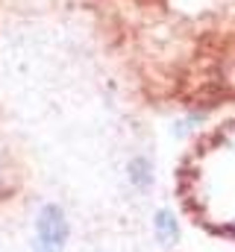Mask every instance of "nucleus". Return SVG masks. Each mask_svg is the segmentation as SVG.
<instances>
[{
  "instance_id": "f257e3e1",
  "label": "nucleus",
  "mask_w": 235,
  "mask_h": 252,
  "mask_svg": "<svg viewBox=\"0 0 235 252\" xmlns=\"http://www.w3.org/2000/svg\"><path fill=\"white\" fill-rule=\"evenodd\" d=\"M68 244V220L59 205H44L36 220V252H62Z\"/></svg>"
},
{
  "instance_id": "f03ea898",
  "label": "nucleus",
  "mask_w": 235,
  "mask_h": 252,
  "mask_svg": "<svg viewBox=\"0 0 235 252\" xmlns=\"http://www.w3.org/2000/svg\"><path fill=\"white\" fill-rule=\"evenodd\" d=\"M156 235H159V241L168 244V247L179 241V226H176V220H174L171 211H159V214H156Z\"/></svg>"
},
{
  "instance_id": "7ed1b4c3",
  "label": "nucleus",
  "mask_w": 235,
  "mask_h": 252,
  "mask_svg": "<svg viewBox=\"0 0 235 252\" xmlns=\"http://www.w3.org/2000/svg\"><path fill=\"white\" fill-rule=\"evenodd\" d=\"M129 179L138 185V188H147L150 185V164H147V158H135L132 164H129Z\"/></svg>"
}]
</instances>
